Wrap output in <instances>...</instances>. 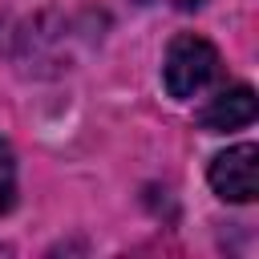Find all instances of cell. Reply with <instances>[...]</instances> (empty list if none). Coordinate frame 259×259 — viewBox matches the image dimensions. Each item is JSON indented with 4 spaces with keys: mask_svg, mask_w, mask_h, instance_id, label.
I'll return each mask as SVG.
<instances>
[{
    "mask_svg": "<svg viewBox=\"0 0 259 259\" xmlns=\"http://www.w3.org/2000/svg\"><path fill=\"white\" fill-rule=\"evenodd\" d=\"M219 77V49L206 40V36H194V32H178L166 49V65H162V81H166V93L186 101L194 97L198 89H206L210 81Z\"/></svg>",
    "mask_w": 259,
    "mask_h": 259,
    "instance_id": "obj_1",
    "label": "cell"
},
{
    "mask_svg": "<svg viewBox=\"0 0 259 259\" xmlns=\"http://www.w3.org/2000/svg\"><path fill=\"white\" fill-rule=\"evenodd\" d=\"M16 202V158H12V146L0 138V214H8Z\"/></svg>",
    "mask_w": 259,
    "mask_h": 259,
    "instance_id": "obj_4",
    "label": "cell"
},
{
    "mask_svg": "<svg viewBox=\"0 0 259 259\" xmlns=\"http://www.w3.org/2000/svg\"><path fill=\"white\" fill-rule=\"evenodd\" d=\"M251 121H255V89L251 85H231V89L214 93L198 113V125L210 134H227V130L251 125Z\"/></svg>",
    "mask_w": 259,
    "mask_h": 259,
    "instance_id": "obj_3",
    "label": "cell"
},
{
    "mask_svg": "<svg viewBox=\"0 0 259 259\" xmlns=\"http://www.w3.org/2000/svg\"><path fill=\"white\" fill-rule=\"evenodd\" d=\"M255 158H259V150H255L251 142L223 150V154L210 162V170H206L210 190H214L219 198H227V202H251L255 190H259V162H255Z\"/></svg>",
    "mask_w": 259,
    "mask_h": 259,
    "instance_id": "obj_2",
    "label": "cell"
}]
</instances>
